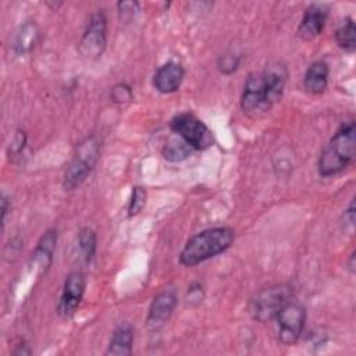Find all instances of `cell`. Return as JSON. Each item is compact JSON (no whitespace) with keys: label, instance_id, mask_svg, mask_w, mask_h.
Wrapping results in <instances>:
<instances>
[{"label":"cell","instance_id":"6da1fadb","mask_svg":"<svg viewBox=\"0 0 356 356\" xmlns=\"http://www.w3.org/2000/svg\"><path fill=\"white\" fill-rule=\"evenodd\" d=\"M288 72L286 68L274 63L260 74H252L246 79L241 97V107L245 114L257 117L268 111L284 93Z\"/></svg>","mask_w":356,"mask_h":356},{"label":"cell","instance_id":"7a4b0ae2","mask_svg":"<svg viewBox=\"0 0 356 356\" xmlns=\"http://www.w3.org/2000/svg\"><path fill=\"white\" fill-rule=\"evenodd\" d=\"M235 232L229 227H214L191 236L179 253V263L185 267L197 266L222 252L234 242Z\"/></svg>","mask_w":356,"mask_h":356},{"label":"cell","instance_id":"3957f363","mask_svg":"<svg viewBox=\"0 0 356 356\" xmlns=\"http://www.w3.org/2000/svg\"><path fill=\"white\" fill-rule=\"evenodd\" d=\"M356 156V127L355 121L349 120L341 124L338 131L323 149L318 159V172L321 177H331L349 164Z\"/></svg>","mask_w":356,"mask_h":356},{"label":"cell","instance_id":"277c9868","mask_svg":"<svg viewBox=\"0 0 356 356\" xmlns=\"http://www.w3.org/2000/svg\"><path fill=\"white\" fill-rule=\"evenodd\" d=\"M293 289L289 284H278L259 291L249 303L250 316L259 323L275 318L278 312L291 302Z\"/></svg>","mask_w":356,"mask_h":356},{"label":"cell","instance_id":"5b68a950","mask_svg":"<svg viewBox=\"0 0 356 356\" xmlns=\"http://www.w3.org/2000/svg\"><path fill=\"white\" fill-rule=\"evenodd\" d=\"M99 157V145L95 138H88L79 143L76 153L65 168L63 186L65 191H72L79 186L96 165Z\"/></svg>","mask_w":356,"mask_h":356},{"label":"cell","instance_id":"8992f818","mask_svg":"<svg viewBox=\"0 0 356 356\" xmlns=\"http://www.w3.org/2000/svg\"><path fill=\"white\" fill-rule=\"evenodd\" d=\"M170 128L193 150H204L213 145V132L192 113L177 114L170 121Z\"/></svg>","mask_w":356,"mask_h":356},{"label":"cell","instance_id":"52a82bcc","mask_svg":"<svg viewBox=\"0 0 356 356\" xmlns=\"http://www.w3.org/2000/svg\"><path fill=\"white\" fill-rule=\"evenodd\" d=\"M277 335L284 345L295 343L303 332L306 323V309L296 302H288L275 316Z\"/></svg>","mask_w":356,"mask_h":356},{"label":"cell","instance_id":"ba28073f","mask_svg":"<svg viewBox=\"0 0 356 356\" xmlns=\"http://www.w3.org/2000/svg\"><path fill=\"white\" fill-rule=\"evenodd\" d=\"M106 29H107V19L104 13L97 11L92 14L78 44V50L85 58L96 60L103 54L107 43Z\"/></svg>","mask_w":356,"mask_h":356},{"label":"cell","instance_id":"9c48e42d","mask_svg":"<svg viewBox=\"0 0 356 356\" xmlns=\"http://www.w3.org/2000/svg\"><path fill=\"white\" fill-rule=\"evenodd\" d=\"M85 285V275L81 271H72L67 275L57 306V312L61 317L70 318L75 314L83 298Z\"/></svg>","mask_w":356,"mask_h":356},{"label":"cell","instance_id":"30bf717a","mask_svg":"<svg viewBox=\"0 0 356 356\" xmlns=\"http://www.w3.org/2000/svg\"><path fill=\"white\" fill-rule=\"evenodd\" d=\"M175 306H177V293L174 289H164L159 292L153 298L149 306L147 318H146L147 325L152 328L161 327L164 323L170 320Z\"/></svg>","mask_w":356,"mask_h":356},{"label":"cell","instance_id":"8fae6325","mask_svg":"<svg viewBox=\"0 0 356 356\" xmlns=\"http://www.w3.org/2000/svg\"><path fill=\"white\" fill-rule=\"evenodd\" d=\"M328 15V8L325 4L313 3L303 14V18L298 26V36L305 40H313L324 29Z\"/></svg>","mask_w":356,"mask_h":356},{"label":"cell","instance_id":"7c38bea8","mask_svg":"<svg viewBox=\"0 0 356 356\" xmlns=\"http://www.w3.org/2000/svg\"><path fill=\"white\" fill-rule=\"evenodd\" d=\"M184 79V68L175 61H168L157 68L153 75V86L160 93H172L175 92Z\"/></svg>","mask_w":356,"mask_h":356},{"label":"cell","instance_id":"4fadbf2b","mask_svg":"<svg viewBox=\"0 0 356 356\" xmlns=\"http://www.w3.org/2000/svg\"><path fill=\"white\" fill-rule=\"evenodd\" d=\"M328 65L324 61H314L309 65L303 76V88L310 95H320L328 85Z\"/></svg>","mask_w":356,"mask_h":356},{"label":"cell","instance_id":"5bb4252c","mask_svg":"<svg viewBox=\"0 0 356 356\" xmlns=\"http://www.w3.org/2000/svg\"><path fill=\"white\" fill-rule=\"evenodd\" d=\"M132 342H134V328L129 324L118 325L108 342L106 355L113 356H129L132 353Z\"/></svg>","mask_w":356,"mask_h":356},{"label":"cell","instance_id":"9a60e30c","mask_svg":"<svg viewBox=\"0 0 356 356\" xmlns=\"http://www.w3.org/2000/svg\"><path fill=\"white\" fill-rule=\"evenodd\" d=\"M56 243H57V232L54 229L47 231L38 242V246L32 253V259L39 264L40 273H46V270L50 267Z\"/></svg>","mask_w":356,"mask_h":356},{"label":"cell","instance_id":"2e32d148","mask_svg":"<svg viewBox=\"0 0 356 356\" xmlns=\"http://www.w3.org/2000/svg\"><path fill=\"white\" fill-rule=\"evenodd\" d=\"M38 26L33 22H26L24 24L19 31L15 35L13 49L17 54H25L28 53L36 43L38 40Z\"/></svg>","mask_w":356,"mask_h":356},{"label":"cell","instance_id":"e0dca14e","mask_svg":"<svg viewBox=\"0 0 356 356\" xmlns=\"http://www.w3.org/2000/svg\"><path fill=\"white\" fill-rule=\"evenodd\" d=\"M337 44L346 53H355L356 50V28L350 17H348L334 33Z\"/></svg>","mask_w":356,"mask_h":356},{"label":"cell","instance_id":"ac0fdd59","mask_svg":"<svg viewBox=\"0 0 356 356\" xmlns=\"http://www.w3.org/2000/svg\"><path fill=\"white\" fill-rule=\"evenodd\" d=\"M192 150L193 149L182 138H179L177 135V136H172L167 140L161 153H163V157L167 161L178 163V161L185 160L192 153Z\"/></svg>","mask_w":356,"mask_h":356},{"label":"cell","instance_id":"d6986e66","mask_svg":"<svg viewBox=\"0 0 356 356\" xmlns=\"http://www.w3.org/2000/svg\"><path fill=\"white\" fill-rule=\"evenodd\" d=\"M78 243H79V249L83 254L85 263H90L92 259L95 257L96 245H97V238H96L95 231L90 228H82L78 234Z\"/></svg>","mask_w":356,"mask_h":356},{"label":"cell","instance_id":"ffe728a7","mask_svg":"<svg viewBox=\"0 0 356 356\" xmlns=\"http://www.w3.org/2000/svg\"><path fill=\"white\" fill-rule=\"evenodd\" d=\"M145 203H146V191L140 186H135L132 189V197L128 206V216L132 217L140 213L142 209L145 207Z\"/></svg>","mask_w":356,"mask_h":356},{"label":"cell","instance_id":"44dd1931","mask_svg":"<svg viewBox=\"0 0 356 356\" xmlns=\"http://www.w3.org/2000/svg\"><path fill=\"white\" fill-rule=\"evenodd\" d=\"M111 100L117 104H124L132 100V89L127 83H117L111 89Z\"/></svg>","mask_w":356,"mask_h":356},{"label":"cell","instance_id":"7402d4cb","mask_svg":"<svg viewBox=\"0 0 356 356\" xmlns=\"http://www.w3.org/2000/svg\"><path fill=\"white\" fill-rule=\"evenodd\" d=\"M217 65H218V70H220L222 74L229 75V74H232V72L238 68V65H239V57L235 56L234 53H227V54H224V56H221V57L218 58Z\"/></svg>","mask_w":356,"mask_h":356},{"label":"cell","instance_id":"603a6c76","mask_svg":"<svg viewBox=\"0 0 356 356\" xmlns=\"http://www.w3.org/2000/svg\"><path fill=\"white\" fill-rule=\"evenodd\" d=\"M118 7V13L120 15L124 18V19H131L136 11H138V7L139 4L136 1H120L117 4Z\"/></svg>","mask_w":356,"mask_h":356},{"label":"cell","instance_id":"cb8c5ba5","mask_svg":"<svg viewBox=\"0 0 356 356\" xmlns=\"http://www.w3.org/2000/svg\"><path fill=\"white\" fill-rule=\"evenodd\" d=\"M25 140H26L25 132L24 131H17V134L14 135V138L10 143V154H18L24 149Z\"/></svg>","mask_w":356,"mask_h":356},{"label":"cell","instance_id":"d4e9b609","mask_svg":"<svg viewBox=\"0 0 356 356\" xmlns=\"http://www.w3.org/2000/svg\"><path fill=\"white\" fill-rule=\"evenodd\" d=\"M343 217H345V227L353 228V225H355V202L353 200L350 202L348 210H345Z\"/></svg>","mask_w":356,"mask_h":356},{"label":"cell","instance_id":"484cf974","mask_svg":"<svg viewBox=\"0 0 356 356\" xmlns=\"http://www.w3.org/2000/svg\"><path fill=\"white\" fill-rule=\"evenodd\" d=\"M14 355H31V349L28 348V345L22 341L17 345V349L13 352Z\"/></svg>","mask_w":356,"mask_h":356},{"label":"cell","instance_id":"4316f807","mask_svg":"<svg viewBox=\"0 0 356 356\" xmlns=\"http://www.w3.org/2000/svg\"><path fill=\"white\" fill-rule=\"evenodd\" d=\"M6 213H7V199L6 196L1 197V217H3V221L6 218Z\"/></svg>","mask_w":356,"mask_h":356},{"label":"cell","instance_id":"83f0119b","mask_svg":"<svg viewBox=\"0 0 356 356\" xmlns=\"http://www.w3.org/2000/svg\"><path fill=\"white\" fill-rule=\"evenodd\" d=\"M355 254H356V252H353L352 254H350V259H349V261H348V268H349V271L353 274L355 273Z\"/></svg>","mask_w":356,"mask_h":356}]
</instances>
